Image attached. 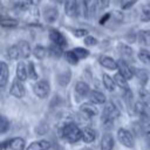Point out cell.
<instances>
[{
  "instance_id": "obj_13",
  "label": "cell",
  "mask_w": 150,
  "mask_h": 150,
  "mask_svg": "<svg viewBox=\"0 0 150 150\" xmlns=\"http://www.w3.org/2000/svg\"><path fill=\"white\" fill-rule=\"evenodd\" d=\"M114 144H115V141L112 135L109 132H105L101 139V150H112Z\"/></svg>"
},
{
  "instance_id": "obj_12",
  "label": "cell",
  "mask_w": 150,
  "mask_h": 150,
  "mask_svg": "<svg viewBox=\"0 0 150 150\" xmlns=\"http://www.w3.org/2000/svg\"><path fill=\"white\" fill-rule=\"evenodd\" d=\"M98 61H100L101 66H103L104 68H107V69H109V70H115V69H117V67H118L117 61H115L112 57H109V56H107V55L100 56Z\"/></svg>"
},
{
  "instance_id": "obj_29",
  "label": "cell",
  "mask_w": 150,
  "mask_h": 150,
  "mask_svg": "<svg viewBox=\"0 0 150 150\" xmlns=\"http://www.w3.org/2000/svg\"><path fill=\"white\" fill-rule=\"evenodd\" d=\"M138 59H139L143 63L150 66V50L141 49V50L138 52Z\"/></svg>"
},
{
  "instance_id": "obj_4",
  "label": "cell",
  "mask_w": 150,
  "mask_h": 150,
  "mask_svg": "<svg viewBox=\"0 0 150 150\" xmlns=\"http://www.w3.org/2000/svg\"><path fill=\"white\" fill-rule=\"evenodd\" d=\"M23 81L19 80L18 77L12 82V86H11V89H9V93L12 96L16 97V98H21L23 97L25 95V87L22 84Z\"/></svg>"
},
{
  "instance_id": "obj_25",
  "label": "cell",
  "mask_w": 150,
  "mask_h": 150,
  "mask_svg": "<svg viewBox=\"0 0 150 150\" xmlns=\"http://www.w3.org/2000/svg\"><path fill=\"white\" fill-rule=\"evenodd\" d=\"M7 55H8V57L12 59V60H18L19 57H21L19 47H18V43H16V45H13V46H11V47L8 48Z\"/></svg>"
},
{
  "instance_id": "obj_31",
  "label": "cell",
  "mask_w": 150,
  "mask_h": 150,
  "mask_svg": "<svg viewBox=\"0 0 150 150\" xmlns=\"http://www.w3.org/2000/svg\"><path fill=\"white\" fill-rule=\"evenodd\" d=\"M27 73H28V79H30V80H36L38 76H39L36 70H35V66H34L33 62H28V64H27Z\"/></svg>"
},
{
  "instance_id": "obj_27",
  "label": "cell",
  "mask_w": 150,
  "mask_h": 150,
  "mask_svg": "<svg viewBox=\"0 0 150 150\" xmlns=\"http://www.w3.org/2000/svg\"><path fill=\"white\" fill-rule=\"evenodd\" d=\"M64 57H66V60L68 61V63H70V64H76L77 62H79V56L75 54V52L74 50H67L66 53H64Z\"/></svg>"
},
{
  "instance_id": "obj_22",
  "label": "cell",
  "mask_w": 150,
  "mask_h": 150,
  "mask_svg": "<svg viewBox=\"0 0 150 150\" xmlns=\"http://www.w3.org/2000/svg\"><path fill=\"white\" fill-rule=\"evenodd\" d=\"M138 100H141L143 102V104L145 105L146 110H150V93L145 89H141L138 91Z\"/></svg>"
},
{
  "instance_id": "obj_33",
  "label": "cell",
  "mask_w": 150,
  "mask_h": 150,
  "mask_svg": "<svg viewBox=\"0 0 150 150\" xmlns=\"http://www.w3.org/2000/svg\"><path fill=\"white\" fill-rule=\"evenodd\" d=\"M49 53L53 55V56H55V57H59L61 54H62V47H60V46H57V45H55V43H53L50 47H49Z\"/></svg>"
},
{
  "instance_id": "obj_30",
  "label": "cell",
  "mask_w": 150,
  "mask_h": 150,
  "mask_svg": "<svg viewBox=\"0 0 150 150\" xmlns=\"http://www.w3.org/2000/svg\"><path fill=\"white\" fill-rule=\"evenodd\" d=\"M134 74L138 77L141 83H145L148 80V71L145 69H134Z\"/></svg>"
},
{
  "instance_id": "obj_37",
  "label": "cell",
  "mask_w": 150,
  "mask_h": 150,
  "mask_svg": "<svg viewBox=\"0 0 150 150\" xmlns=\"http://www.w3.org/2000/svg\"><path fill=\"white\" fill-rule=\"evenodd\" d=\"M102 125H103V128L105 130H110L114 127V120L108 118V117H105V116L102 115Z\"/></svg>"
},
{
  "instance_id": "obj_20",
  "label": "cell",
  "mask_w": 150,
  "mask_h": 150,
  "mask_svg": "<svg viewBox=\"0 0 150 150\" xmlns=\"http://www.w3.org/2000/svg\"><path fill=\"white\" fill-rule=\"evenodd\" d=\"M138 42L145 47L150 46V29H144L138 33Z\"/></svg>"
},
{
  "instance_id": "obj_34",
  "label": "cell",
  "mask_w": 150,
  "mask_h": 150,
  "mask_svg": "<svg viewBox=\"0 0 150 150\" xmlns=\"http://www.w3.org/2000/svg\"><path fill=\"white\" fill-rule=\"evenodd\" d=\"M75 52V54L79 56V59H86L88 57L89 55V50L86 49V48H82V47H76L75 49H73Z\"/></svg>"
},
{
  "instance_id": "obj_26",
  "label": "cell",
  "mask_w": 150,
  "mask_h": 150,
  "mask_svg": "<svg viewBox=\"0 0 150 150\" xmlns=\"http://www.w3.org/2000/svg\"><path fill=\"white\" fill-rule=\"evenodd\" d=\"M95 4H97V0H83V8L86 14L90 15L95 9Z\"/></svg>"
},
{
  "instance_id": "obj_38",
  "label": "cell",
  "mask_w": 150,
  "mask_h": 150,
  "mask_svg": "<svg viewBox=\"0 0 150 150\" xmlns=\"http://www.w3.org/2000/svg\"><path fill=\"white\" fill-rule=\"evenodd\" d=\"M8 128H9V122H8V120H7L5 116H2V117H1V122H0V131H1V134H5Z\"/></svg>"
},
{
  "instance_id": "obj_42",
  "label": "cell",
  "mask_w": 150,
  "mask_h": 150,
  "mask_svg": "<svg viewBox=\"0 0 150 150\" xmlns=\"http://www.w3.org/2000/svg\"><path fill=\"white\" fill-rule=\"evenodd\" d=\"M143 134H144L146 141L150 143V124H145L143 127Z\"/></svg>"
},
{
  "instance_id": "obj_5",
  "label": "cell",
  "mask_w": 150,
  "mask_h": 150,
  "mask_svg": "<svg viewBox=\"0 0 150 150\" xmlns=\"http://www.w3.org/2000/svg\"><path fill=\"white\" fill-rule=\"evenodd\" d=\"M49 39H50V41L53 43H55V45H57V46H60L62 48L67 45V41H66L64 36L57 29H54V28L49 29Z\"/></svg>"
},
{
  "instance_id": "obj_32",
  "label": "cell",
  "mask_w": 150,
  "mask_h": 150,
  "mask_svg": "<svg viewBox=\"0 0 150 150\" xmlns=\"http://www.w3.org/2000/svg\"><path fill=\"white\" fill-rule=\"evenodd\" d=\"M141 20L143 22L150 21V5H145L142 7V13H141Z\"/></svg>"
},
{
  "instance_id": "obj_35",
  "label": "cell",
  "mask_w": 150,
  "mask_h": 150,
  "mask_svg": "<svg viewBox=\"0 0 150 150\" xmlns=\"http://www.w3.org/2000/svg\"><path fill=\"white\" fill-rule=\"evenodd\" d=\"M1 26H2V27H9V28L16 27V26H18V21L14 20V19H11V18H8V19L4 18V19L1 20Z\"/></svg>"
},
{
  "instance_id": "obj_7",
  "label": "cell",
  "mask_w": 150,
  "mask_h": 150,
  "mask_svg": "<svg viewBox=\"0 0 150 150\" xmlns=\"http://www.w3.org/2000/svg\"><path fill=\"white\" fill-rule=\"evenodd\" d=\"M103 116L111 118V120H116L120 116V110L117 109V107L112 103V102H107L104 105V110H103Z\"/></svg>"
},
{
  "instance_id": "obj_28",
  "label": "cell",
  "mask_w": 150,
  "mask_h": 150,
  "mask_svg": "<svg viewBox=\"0 0 150 150\" xmlns=\"http://www.w3.org/2000/svg\"><path fill=\"white\" fill-rule=\"evenodd\" d=\"M33 54H34V56L36 57V59H40V60H42L46 55H47V49L43 47V46H36L34 49H33Z\"/></svg>"
},
{
  "instance_id": "obj_8",
  "label": "cell",
  "mask_w": 150,
  "mask_h": 150,
  "mask_svg": "<svg viewBox=\"0 0 150 150\" xmlns=\"http://www.w3.org/2000/svg\"><path fill=\"white\" fill-rule=\"evenodd\" d=\"M8 148L9 150H23L26 146V142L21 137H14L7 143H4V148Z\"/></svg>"
},
{
  "instance_id": "obj_36",
  "label": "cell",
  "mask_w": 150,
  "mask_h": 150,
  "mask_svg": "<svg viewBox=\"0 0 150 150\" xmlns=\"http://www.w3.org/2000/svg\"><path fill=\"white\" fill-rule=\"evenodd\" d=\"M118 50L123 56H131L132 55V49L125 45H120L118 46Z\"/></svg>"
},
{
  "instance_id": "obj_9",
  "label": "cell",
  "mask_w": 150,
  "mask_h": 150,
  "mask_svg": "<svg viewBox=\"0 0 150 150\" xmlns=\"http://www.w3.org/2000/svg\"><path fill=\"white\" fill-rule=\"evenodd\" d=\"M64 12L70 18L76 16L77 13H79L77 0H66V2H64Z\"/></svg>"
},
{
  "instance_id": "obj_2",
  "label": "cell",
  "mask_w": 150,
  "mask_h": 150,
  "mask_svg": "<svg viewBox=\"0 0 150 150\" xmlns=\"http://www.w3.org/2000/svg\"><path fill=\"white\" fill-rule=\"evenodd\" d=\"M33 91L34 94L40 98H46L50 93L49 83L45 80H40L33 84Z\"/></svg>"
},
{
  "instance_id": "obj_14",
  "label": "cell",
  "mask_w": 150,
  "mask_h": 150,
  "mask_svg": "<svg viewBox=\"0 0 150 150\" xmlns=\"http://www.w3.org/2000/svg\"><path fill=\"white\" fill-rule=\"evenodd\" d=\"M50 148V143L49 141L46 139H40V141H35L32 142L26 150H48Z\"/></svg>"
},
{
  "instance_id": "obj_45",
  "label": "cell",
  "mask_w": 150,
  "mask_h": 150,
  "mask_svg": "<svg viewBox=\"0 0 150 150\" xmlns=\"http://www.w3.org/2000/svg\"><path fill=\"white\" fill-rule=\"evenodd\" d=\"M56 1H57V2H60V4H62V2L64 1V0H56Z\"/></svg>"
},
{
  "instance_id": "obj_16",
  "label": "cell",
  "mask_w": 150,
  "mask_h": 150,
  "mask_svg": "<svg viewBox=\"0 0 150 150\" xmlns=\"http://www.w3.org/2000/svg\"><path fill=\"white\" fill-rule=\"evenodd\" d=\"M18 47H19V50H20V55H21V59H27L29 57L30 53H32V49H30V46L27 41L25 40H21L18 42Z\"/></svg>"
},
{
  "instance_id": "obj_44",
  "label": "cell",
  "mask_w": 150,
  "mask_h": 150,
  "mask_svg": "<svg viewBox=\"0 0 150 150\" xmlns=\"http://www.w3.org/2000/svg\"><path fill=\"white\" fill-rule=\"evenodd\" d=\"M109 16H110L109 14H105V15H104V18H102V19H101L100 23H101V25H103V23H104V22H105V21H107V20L109 19Z\"/></svg>"
},
{
  "instance_id": "obj_18",
  "label": "cell",
  "mask_w": 150,
  "mask_h": 150,
  "mask_svg": "<svg viewBox=\"0 0 150 150\" xmlns=\"http://www.w3.org/2000/svg\"><path fill=\"white\" fill-rule=\"evenodd\" d=\"M75 91H76L80 96H88L91 90H90L89 86H88L86 82L79 81V82H76V84H75Z\"/></svg>"
},
{
  "instance_id": "obj_24",
  "label": "cell",
  "mask_w": 150,
  "mask_h": 150,
  "mask_svg": "<svg viewBox=\"0 0 150 150\" xmlns=\"http://www.w3.org/2000/svg\"><path fill=\"white\" fill-rule=\"evenodd\" d=\"M1 66V75H0V86L1 87H5L6 82H7V79H8V67L5 62H1L0 63Z\"/></svg>"
},
{
  "instance_id": "obj_39",
  "label": "cell",
  "mask_w": 150,
  "mask_h": 150,
  "mask_svg": "<svg viewBox=\"0 0 150 150\" xmlns=\"http://www.w3.org/2000/svg\"><path fill=\"white\" fill-rule=\"evenodd\" d=\"M84 45L86 46H95V45H97V40H96V38H94L91 35H87V36H84Z\"/></svg>"
},
{
  "instance_id": "obj_15",
  "label": "cell",
  "mask_w": 150,
  "mask_h": 150,
  "mask_svg": "<svg viewBox=\"0 0 150 150\" xmlns=\"http://www.w3.org/2000/svg\"><path fill=\"white\" fill-rule=\"evenodd\" d=\"M88 97H89V101L93 102V103H95V104H103V103H105V100H107L105 98V95L102 94L98 90H91L89 93Z\"/></svg>"
},
{
  "instance_id": "obj_1",
  "label": "cell",
  "mask_w": 150,
  "mask_h": 150,
  "mask_svg": "<svg viewBox=\"0 0 150 150\" xmlns=\"http://www.w3.org/2000/svg\"><path fill=\"white\" fill-rule=\"evenodd\" d=\"M61 136L69 143H75L82 139V130L73 122L66 123L61 129Z\"/></svg>"
},
{
  "instance_id": "obj_43",
  "label": "cell",
  "mask_w": 150,
  "mask_h": 150,
  "mask_svg": "<svg viewBox=\"0 0 150 150\" xmlns=\"http://www.w3.org/2000/svg\"><path fill=\"white\" fill-rule=\"evenodd\" d=\"M136 1H137V0H130V1L125 2V4L122 6V8H123V9H128V8H130V7H131V6H132V5H134Z\"/></svg>"
},
{
  "instance_id": "obj_6",
  "label": "cell",
  "mask_w": 150,
  "mask_h": 150,
  "mask_svg": "<svg viewBox=\"0 0 150 150\" xmlns=\"http://www.w3.org/2000/svg\"><path fill=\"white\" fill-rule=\"evenodd\" d=\"M117 64H118V67H117V69H118V71L125 77V79H128V80H130V79H132V76L135 75L134 74V68H131L124 60H118L117 61Z\"/></svg>"
},
{
  "instance_id": "obj_40",
  "label": "cell",
  "mask_w": 150,
  "mask_h": 150,
  "mask_svg": "<svg viewBox=\"0 0 150 150\" xmlns=\"http://www.w3.org/2000/svg\"><path fill=\"white\" fill-rule=\"evenodd\" d=\"M109 4H110V0H97V6H98V9L101 11L108 8Z\"/></svg>"
},
{
  "instance_id": "obj_23",
  "label": "cell",
  "mask_w": 150,
  "mask_h": 150,
  "mask_svg": "<svg viewBox=\"0 0 150 150\" xmlns=\"http://www.w3.org/2000/svg\"><path fill=\"white\" fill-rule=\"evenodd\" d=\"M114 80H115V82H116V84L120 87V88H122V89H128L129 88V86H128V79H125L120 71L118 73H116L115 75H114Z\"/></svg>"
},
{
  "instance_id": "obj_21",
  "label": "cell",
  "mask_w": 150,
  "mask_h": 150,
  "mask_svg": "<svg viewBox=\"0 0 150 150\" xmlns=\"http://www.w3.org/2000/svg\"><path fill=\"white\" fill-rule=\"evenodd\" d=\"M102 81H103V84L107 88V90H109V91H114L115 90V88H116L117 84H116L114 77H110L108 74H103Z\"/></svg>"
},
{
  "instance_id": "obj_41",
  "label": "cell",
  "mask_w": 150,
  "mask_h": 150,
  "mask_svg": "<svg viewBox=\"0 0 150 150\" xmlns=\"http://www.w3.org/2000/svg\"><path fill=\"white\" fill-rule=\"evenodd\" d=\"M74 35L76 36V38H84V36H87L88 35V30L87 29H75L74 30Z\"/></svg>"
},
{
  "instance_id": "obj_17",
  "label": "cell",
  "mask_w": 150,
  "mask_h": 150,
  "mask_svg": "<svg viewBox=\"0 0 150 150\" xmlns=\"http://www.w3.org/2000/svg\"><path fill=\"white\" fill-rule=\"evenodd\" d=\"M96 138V131L89 127H86L82 129V139L86 143H91Z\"/></svg>"
},
{
  "instance_id": "obj_11",
  "label": "cell",
  "mask_w": 150,
  "mask_h": 150,
  "mask_svg": "<svg viewBox=\"0 0 150 150\" xmlns=\"http://www.w3.org/2000/svg\"><path fill=\"white\" fill-rule=\"evenodd\" d=\"M57 16H59V12H57V9L55 7H53V6L45 7V9H43V18H45V20L47 22L53 23L54 21H56Z\"/></svg>"
},
{
  "instance_id": "obj_10",
  "label": "cell",
  "mask_w": 150,
  "mask_h": 150,
  "mask_svg": "<svg viewBox=\"0 0 150 150\" xmlns=\"http://www.w3.org/2000/svg\"><path fill=\"white\" fill-rule=\"evenodd\" d=\"M80 111L88 117H93V116H96L98 114V109L93 104V102H87V103L81 104Z\"/></svg>"
},
{
  "instance_id": "obj_3",
  "label": "cell",
  "mask_w": 150,
  "mask_h": 150,
  "mask_svg": "<svg viewBox=\"0 0 150 150\" xmlns=\"http://www.w3.org/2000/svg\"><path fill=\"white\" fill-rule=\"evenodd\" d=\"M117 138H118L120 143L123 144L127 148H132L135 145L134 136H132V134L128 129H124V128L118 129V131H117Z\"/></svg>"
},
{
  "instance_id": "obj_19",
  "label": "cell",
  "mask_w": 150,
  "mask_h": 150,
  "mask_svg": "<svg viewBox=\"0 0 150 150\" xmlns=\"http://www.w3.org/2000/svg\"><path fill=\"white\" fill-rule=\"evenodd\" d=\"M16 77L21 81H26L28 77V73H27V64H25L23 62H19L16 66Z\"/></svg>"
}]
</instances>
